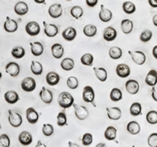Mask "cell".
Returning a JSON list of instances; mask_svg holds the SVG:
<instances>
[{"label":"cell","mask_w":157,"mask_h":147,"mask_svg":"<svg viewBox=\"0 0 157 147\" xmlns=\"http://www.w3.org/2000/svg\"><path fill=\"white\" fill-rule=\"evenodd\" d=\"M58 104L63 109H68L74 105V98L67 91L61 92L58 96Z\"/></svg>","instance_id":"obj_1"},{"label":"cell","mask_w":157,"mask_h":147,"mask_svg":"<svg viewBox=\"0 0 157 147\" xmlns=\"http://www.w3.org/2000/svg\"><path fill=\"white\" fill-rule=\"evenodd\" d=\"M8 113H9V123L12 127H18L21 125L23 123V119L22 117L18 113L13 112V110H8Z\"/></svg>","instance_id":"obj_2"},{"label":"cell","mask_w":157,"mask_h":147,"mask_svg":"<svg viewBox=\"0 0 157 147\" xmlns=\"http://www.w3.org/2000/svg\"><path fill=\"white\" fill-rule=\"evenodd\" d=\"M94 91L93 87L90 86L84 87L83 91H82V99L86 103H92L94 106H96L94 102Z\"/></svg>","instance_id":"obj_3"},{"label":"cell","mask_w":157,"mask_h":147,"mask_svg":"<svg viewBox=\"0 0 157 147\" xmlns=\"http://www.w3.org/2000/svg\"><path fill=\"white\" fill-rule=\"evenodd\" d=\"M22 90L26 92H32L36 89V82L33 78L26 77L22 79L21 83Z\"/></svg>","instance_id":"obj_4"},{"label":"cell","mask_w":157,"mask_h":147,"mask_svg":"<svg viewBox=\"0 0 157 147\" xmlns=\"http://www.w3.org/2000/svg\"><path fill=\"white\" fill-rule=\"evenodd\" d=\"M128 54L130 55L133 61L138 65H142L146 61V56L142 51H131V50H129Z\"/></svg>","instance_id":"obj_5"},{"label":"cell","mask_w":157,"mask_h":147,"mask_svg":"<svg viewBox=\"0 0 157 147\" xmlns=\"http://www.w3.org/2000/svg\"><path fill=\"white\" fill-rule=\"evenodd\" d=\"M73 107L74 110H75V117L77 119H78L79 120H83L88 117L89 112H88L86 107L83 106H79V105H77L75 103H74Z\"/></svg>","instance_id":"obj_6"},{"label":"cell","mask_w":157,"mask_h":147,"mask_svg":"<svg viewBox=\"0 0 157 147\" xmlns=\"http://www.w3.org/2000/svg\"><path fill=\"white\" fill-rule=\"evenodd\" d=\"M40 26L36 21H31L26 25L25 26V31L26 33L31 36H38L40 33Z\"/></svg>","instance_id":"obj_7"},{"label":"cell","mask_w":157,"mask_h":147,"mask_svg":"<svg viewBox=\"0 0 157 147\" xmlns=\"http://www.w3.org/2000/svg\"><path fill=\"white\" fill-rule=\"evenodd\" d=\"M62 7L60 3H54L48 9V14L52 18H58L62 15Z\"/></svg>","instance_id":"obj_8"},{"label":"cell","mask_w":157,"mask_h":147,"mask_svg":"<svg viewBox=\"0 0 157 147\" xmlns=\"http://www.w3.org/2000/svg\"><path fill=\"white\" fill-rule=\"evenodd\" d=\"M126 90L130 95H136L139 91V83L135 79H129L126 82Z\"/></svg>","instance_id":"obj_9"},{"label":"cell","mask_w":157,"mask_h":147,"mask_svg":"<svg viewBox=\"0 0 157 147\" xmlns=\"http://www.w3.org/2000/svg\"><path fill=\"white\" fill-rule=\"evenodd\" d=\"M39 97L41 99L42 102H44L45 104L49 105L53 102V93L45 87H43L39 92Z\"/></svg>","instance_id":"obj_10"},{"label":"cell","mask_w":157,"mask_h":147,"mask_svg":"<svg viewBox=\"0 0 157 147\" xmlns=\"http://www.w3.org/2000/svg\"><path fill=\"white\" fill-rule=\"evenodd\" d=\"M44 25V33L48 37H54L58 33V28L54 24H48L43 21Z\"/></svg>","instance_id":"obj_11"},{"label":"cell","mask_w":157,"mask_h":147,"mask_svg":"<svg viewBox=\"0 0 157 147\" xmlns=\"http://www.w3.org/2000/svg\"><path fill=\"white\" fill-rule=\"evenodd\" d=\"M6 72L13 77H17L20 73V65L16 62H10L6 65Z\"/></svg>","instance_id":"obj_12"},{"label":"cell","mask_w":157,"mask_h":147,"mask_svg":"<svg viewBox=\"0 0 157 147\" xmlns=\"http://www.w3.org/2000/svg\"><path fill=\"white\" fill-rule=\"evenodd\" d=\"M117 36V32L116 29L112 26H109V27L105 28L104 30L103 33V38L104 40L107 42H112L116 39Z\"/></svg>","instance_id":"obj_13"},{"label":"cell","mask_w":157,"mask_h":147,"mask_svg":"<svg viewBox=\"0 0 157 147\" xmlns=\"http://www.w3.org/2000/svg\"><path fill=\"white\" fill-rule=\"evenodd\" d=\"M3 28L5 29L6 32L10 33H13L16 32L18 29V25L17 22L16 21L13 20L10 17H6V20L4 22Z\"/></svg>","instance_id":"obj_14"},{"label":"cell","mask_w":157,"mask_h":147,"mask_svg":"<svg viewBox=\"0 0 157 147\" xmlns=\"http://www.w3.org/2000/svg\"><path fill=\"white\" fill-rule=\"evenodd\" d=\"M116 72L120 78H127L130 74V68L126 64H119L116 66Z\"/></svg>","instance_id":"obj_15"},{"label":"cell","mask_w":157,"mask_h":147,"mask_svg":"<svg viewBox=\"0 0 157 147\" xmlns=\"http://www.w3.org/2000/svg\"><path fill=\"white\" fill-rule=\"evenodd\" d=\"M26 118H27L29 123L34 124L37 123V121L39 120V115L34 108L29 107L26 110Z\"/></svg>","instance_id":"obj_16"},{"label":"cell","mask_w":157,"mask_h":147,"mask_svg":"<svg viewBox=\"0 0 157 147\" xmlns=\"http://www.w3.org/2000/svg\"><path fill=\"white\" fill-rule=\"evenodd\" d=\"M112 17H113V13H112V11L105 7L103 4H101V10L100 13H99L100 20L103 22H109L110 21Z\"/></svg>","instance_id":"obj_17"},{"label":"cell","mask_w":157,"mask_h":147,"mask_svg":"<svg viewBox=\"0 0 157 147\" xmlns=\"http://www.w3.org/2000/svg\"><path fill=\"white\" fill-rule=\"evenodd\" d=\"M107 110V115L110 120H117L120 119L122 116V112L119 107H111L106 108Z\"/></svg>","instance_id":"obj_18"},{"label":"cell","mask_w":157,"mask_h":147,"mask_svg":"<svg viewBox=\"0 0 157 147\" xmlns=\"http://www.w3.org/2000/svg\"><path fill=\"white\" fill-rule=\"evenodd\" d=\"M19 142L22 145H29L32 142V135L29 131H24L19 135L18 137Z\"/></svg>","instance_id":"obj_19"},{"label":"cell","mask_w":157,"mask_h":147,"mask_svg":"<svg viewBox=\"0 0 157 147\" xmlns=\"http://www.w3.org/2000/svg\"><path fill=\"white\" fill-rule=\"evenodd\" d=\"M51 53L54 58L60 59L64 55V47L60 43H54V45L51 47Z\"/></svg>","instance_id":"obj_20"},{"label":"cell","mask_w":157,"mask_h":147,"mask_svg":"<svg viewBox=\"0 0 157 147\" xmlns=\"http://www.w3.org/2000/svg\"><path fill=\"white\" fill-rule=\"evenodd\" d=\"M31 51L32 54L36 57L42 55L44 51V47L40 42H35V43H30Z\"/></svg>","instance_id":"obj_21"},{"label":"cell","mask_w":157,"mask_h":147,"mask_svg":"<svg viewBox=\"0 0 157 147\" xmlns=\"http://www.w3.org/2000/svg\"><path fill=\"white\" fill-rule=\"evenodd\" d=\"M145 83L146 84L150 87H155L157 83V72L156 70L152 69L147 74L145 77Z\"/></svg>","instance_id":"obj_22"},{"label":"cell","mask_w":157,"mask_h":147,"mask_svg":"<svg viewBox=\"0 0 157 147\" xmlns=\"http://www.w3.org/2000/svg\"><path fill=\"white\" fill-rule=\"evenodd\" d=\"M76 30L73 27H68L64 29L62 33V37L67 41H72L76 37Z\"/></svg>","instance_id":"obj_23"},{"label":"cell","mask_w":157,"mask_h":147,"mask_svg":"<svg viewBox=\"0 0 157 147\" xmlns=\"http://www.w3.org/2000/svg\"><path fill=\"white\" fill-rule=\"evenodd\" d=\"M4 99L9 104H15L19 101V95L14 91H9L5 93Z\"/></svg>","instance_id":"obj_24"},{"label":"cell","mask_w":157,"mask_h":147,"mask_svg":"<svg viewBox=\"0 0 157 147\" xmlns=\"http://www.w3.org/2000/svg\"><path fill=\"white\" fill-rule=\"evenodd\" d=\"M14 12L19 16H24L29 12V6L25 2H18L14 6Z\"/></svg>","instance_id":"obj_25"},{"label":"cell","mask_w":157,"mask_h":147,"mask_svg":"<svg viewBox=\"0 0 157 147\" xmlns=\"http://www.w3.org/2000/svg\"><path fill=\"white\" fill-rule=\"evenodd\" d=\"M60 75L55 72H50L46 75V80L50 86H55L60 82Z\"/></svg>","instance_id":"obj_26"},{"label":"cell","mask_w":157,"mask_h":147,"mask_svg":"<svg viewBox=\"0 0 157 147\" xmlns=\"http://www.w3.org/2000/svg\"><path fill=\"white\" fill-rule=\"evenodd\" d=\"M127 130L130 134L136 135L141 131V127L137 121H130L127 125Z\"/></svg>","instance_id":"obj_27"},{"label":"cell","mask_w":157,"mask_h":147,"mask_svg":"<svg viewBox=\"0 0 157 147\" xmlns=\"http://www.w3.org/2000/svg\"><path fill=\"white\" fill-rule=\"evenodd\" d=\"M134 29V25L131 20L124 19L121 22V29L124 34H130Z\"/></svg>","instance_id":"obj_28"},{"label":"cell","mask_w":157,"mask_h":147,"mask_svg":"<svg viewBox=\"0 0 157 147\" xmlns=\"http://www.w3.org/2000/svg\"><path fill=\"white\" fill-rule=\"evenodd\" d=\"M105 138L109 141H113L116 139V135H117V130L116 127H113V126H109L106 128L105 131Z\"/></svg>","instance_id":"obj_29"},{"label":"cell","mask_w":157,"mask_h":147,"mask_svg":"<svg viewBox=\"0 0 157 147\" xmlns=\"http://www.w3.org/2000/svg\"><path fill=\"white\" fill-rule=\"evenodd\" d=\"M94 71L95 75L97 76L98 79L101 82H105L107 79L108 73L105 68H94Z\"/></svg>","instance_id":"obj_30"},{"label":"cell","mask_w":157,"mask_h":147,"mask_svg":"<svg viewBox=\"0 0 157 147\" xmlns=\"http://www.w3.org/2000/svg\"><path fill=\"white\" fill-rule=\"evenodd\" d=\"M74 66H75L74 60L70 57L64 58L61 62V67L62 68V69L65 70V71H71L74 68Z\"/></svg>","instance_id":"obj_31"},{"label":"cell","mask_w":157,"mask_h":147,"mask_svg":"<svg viewBox=\"0 0 157 147\" xmlns=\"http://www.w3.org/2000/svg\"><path fill=\"white\" fill-rule=\"evenodd\" d=\"M31 71L34 75H39L43 73V68L40 62L37 61H32L31 64Z\"/></svg>","instance_id":"obj_32"},{"label":"cell","mask_w":157,"mask_h":147,"mask_svg":"<svg viewBox=\"0 0 157 147\" xmlns=\"http://www.w3.org/2000/svg\"><path fill=\"white\" fill-rule=\"evenodd\" d=\"M109 55L113 60L120 59L122 55H123V51H122L121 48H120V47H111L110 50H109Z\"/></svg>","instance_id":"obj_33"},{"label":"cell","mask_w":157,"mask_h":147,"mask_svg":"<svg viewBox=\"0 0 157 147\" xmlns=\"http://www.w3.org/2000/svg\"><path fill=\"white\" fill-rule=\"evenodd\" d=\"M98 29L97 27L94 25H86L83 28V34L87 37H93L96 36Z\"/></svg>","instance_id":"obj_34"},{"label":"cell","mask_w":157,"mask_h":147,"mask_svg":"<svg viewBox=\"0 0 157 147\" xmlns=\"http://www.w3.org/2000/svg\"><path fill=\"white\" fill-rule=\"evenodd\" d=\"M11 54L16 59H20V58H22L25 55V50L21 46H17V47H14L12 49Z\"/></svg>","instance_id":"obj_35"},{"label":"cell","mask_w":157,"mask_h":147,"mask_svg":"<svg viewBox=\"0 0 157 147\" xmlns=\"http://www.w3.org/2000/svg\"><path fill=\"white\" fill-rule=\"evenodd\" d=\"M142 106L139 102H134L130 107V113L133 117H137L141 114Z\"/></svg>","instance_id":"obj_36"},{"label":"cell","mask_w":157,"mask_h":147,"mask_svg":"<svg viewBox=\"0 0 157 147\" xmlns=\"http://www.w3.org/2000/svg\"><path fill=\"white\" fill-rule=\"evenodd\" d=\"M123 99V94L119 88H113L110 92V99L113 102H119Z\"/></svg>","instance_id":"obj_37"},{"label":"cell","mask_w":157,"mask_h":147,"mask_svg":"<svg viewBox=\"0 0 157 147\" xmlns=\"http://www.w3.org/2000/svg\"><path fill=\"white\" fill-rule=\"evenodd\" d=\"M123 10L127 14H132L136 11V6L132 2H124L123 4Z\"/></svg>","instance_id":"obj_38"},{"label":"cell","mask_w":157,"mask_h":147,"mask_svg":"<svg viewBox=\"0 0 157 147\" xmlns=\"http://www.w3.org/2000/svg\"><path fill=\"white\" fill-rule=\"evenodd\" d=\"M81 63L83 65H86V66H91L93 65L94 61V56L90 53H86V54H83L81 57Z\"/></svg>","instance_id":"obj_39"},{"label":"cell","mask_w":157,"mask_h":147,"mask_svg":"<svg viewBox=\"0 0 157 147\" xmlns=\"http://www.w3.org/2000/svg\"><path fill=\"white\" fill-rule=\"evenodd\" d=\"M70 14L75 19H78L83 15V10L79 6H75L71 8L70 10Z\"/></svg>","instance_id":"obj_40"},{"label":"cell","mask_w":157,"mask_h":147,"mask_svg":"<svg viewBox=\"0 0 157 147\" xmlns=\"http://www.w3.org/2000/svg\"><path fill=\"white\" fill-rule=\"evenodd\" d=\"M147 122L150 124H157V111L151 110L146 114Z\"/></svg>","instance_id":"obj_41"},{"label":"cell","mask_w":157,"mask_h":147,"mask_svg":"<svg viewBox=\"0 0 157 147\" xmlns=\"http://www.w3.org/2000/svg\"><path fill=\"white\" fill-rule=\"evenodd\" d=\"M57 124L59 127L67 125V116L64 112H60L57 117Z\"/></svg>","instance_id":"obj_42"},{"label":"cell","mask_w":157,"mask_h":147,"mask_svg":"<svg viewBox=\"0 0 157 147\" xmlns=\"http://www.w3.org/2000/svg\"><path fill=\"white\" fill-rule=\"evenodd\" d=\"M67 86L72 90H75L78 87V80L75 76H70L67 79Z\"/></svg>","instance_id":"obj_43"},{"label":"cell","mask_w":157,"mask_h":147,"mask_svg":"<svg viewBox=\"0 0 157 147\" xmlns=\"http://www.w3.org/2000/svg\"><path fill=\"white\" fill-rule=\"evenodd\" d=\"M54 132V127L50 124H44L43 125V133L45 136H51Z\"/></svg>","instance_id":"obj_44"},{"label":"cell","mask_w":157,"mask_h":147,"mask_svg":"<svg viewBox=\"0 0 157 147\" xmlns=\"http://www.w3.org/2000/svg\"><path fill=\"white\" fill-rule=\"evenodd\" d=\"M152 37V33L150 30H145L140 35V40L143 43H147Z\"/></svg>","instance_id":"obj_45"},{"label":"cell","mask_w":157,"mask_h":147,"mask_svg":"<svg viewBox=\"0 0 157 147\" xmlns=\"http://www.w3.org/2000/svg\"><path fill=\"white\" fill-rule=\"evenodd\" d=\"M0 146L10 147V139L6 134H2L0 135Z\"/></svg>","instance_id":"obj_46"},{"label":"cell","mask_w":157,"mask_h":147,"mask_svg":"<svg viewBox=\"0 0 157 147\" xmlns=\"http://www.w3.org/2000/svg\"><path fill=\"white\" fill-rule=\"evenodd\" d=\"M82 143L86 146L91 145L93 143V135L90 133H85L82 138Z\"/></svg>","instance_id":"obj_47"},{"label":"cell","mask_w":157,"mask_h":147,"mask_svg":"<svg viewBox=\"0 0 157 147\" xmlns=\"http://www.w3.org/2000/svg\"><path fill=\"white\" fill-rule=\"evenodd\" d=\"M148 144L150 147H157V133H152L148 136Z\"/></svg>","instance_id":"obj_48"},{"label":"cell","mask_w":157,"mask_h":147,"mask_svg":"<svg viewBox=\"0 0 157 147\" xmlns=\"http://www.w3.org/2000/svg\"><path fill=\"white\" fill-rule=\"evenodd\" d=\"M98 0H86V3L90 7H94L98 4Z\"/></svg>","instance_id":"obj_49"},{"label":"cell","mask_w":157,"mask_h":147,"mask_svg":"<svg viewBox=\"0 0 157 147\" xmlns=\"http://www.w3.org/2000/svg\"><path fill=\"white\" fill-rule=\"evenodd\" d=\"M152 98L154 99V101L157 102V87H155L152 89Z\"/></svg>","instance_id":"obj_50"},{"label":"cell","mask_w":157,"mask_h":147,"mask_svg":"<svg viewBox=\"0 0 157 147\" xmlns=\"http://www.w3.org/2000/svg\"><path fill=\"white\" fill-rule=\"evenodd\" d=\"M148 4L152 7L156 8L157 7V0H148Z\"/></svg>","instance_id":"obj_51"},{"label":"cell","mask_w":157,"mask_h":147,"mask_svg":"<svg viewBox=\"0 0 157 147\" xmlns=\"http://www.w3.org/2000/svg\"><path fill=\"white\" fill-rule=\"evenodd\" d=\"M152 55L155 59H157V45L155 46L152 49Z\"/></svg>","instance_id":"obj_52"},{"label":"cell","mask_w":157,"mask_h":147,"mask_svg":"<svg viewBox=\"0 0 157 147\" xmlns=\"http://www.w3.org/2000/svg\"><path fill=\"white\" fill-rule=\"evenodd\" d=\"M36 147H47V146L45 145L44 143H43L40 140H39V141H38L37 142V144H36Z\"/></svg>","instance_id":"obj_53"},{"label":"cell","mask_w":157,"mask_h":147,"mask_svg":"<svg viewBox=\"0 0 157 147\" xmlns=\"http://www.w3.org/2000/svg\"><path fill=\"white\" fill-rule=\"evenodd\" d=\"M68 147H80L78 144L74 143L72 142H68Z\"/></svg>","instance_id":"obj_54"},{"label":"cell","mask_w":157,"mask_h":147,"mask_svg":"<svg viewBox=\"0 0 157 147\" xmlns=\"http://www.w3.org/2000/svg\"><path fill=\"white\" fill-rule=\"evenodd\" d=\"M152 22H153L154 25L157 27V14H155L152 17Z\"/></svg>","instance_id":"obj_55"},{"label":"cell","mask_w":157,"mask_h":147,"mask_svg":"<svg viewBox=\"0 0 157 147\" xmlns=\"http://www.w3.org/2000/svg\"><path fill=\"white\" fill-rule=\"evenodd\" d=\"M95 147H107L106 146V145L105 143H98V144H97L96 145V146Z\"/></svg>","instance_id":"obj_56"},{"label":"cell","mask_w":157,"mask_h":147,"mask_svg":"<svg viewBox=\"0 0 157 147\" xmlns=\"http://www.w3.org/2000/svg\"><path fill=\"white\" fill-rule=\"evenodd\" d=\"M36 3H45V0H35Z\"/></svg>","instance_id":"obj_57"},{"label":"cell","mask_w":157,"mask_h":147,"mask_svg":"<svg viewBox=\"0 0 157 147\" xmlns=\"http://www.w3.org/2000/svg\"><path fill=\"white\" fill-rule=\"evenodd\" d=\"M132 147H135V146H134V145H133V146Z\"/></svg>","instance_id":"obj_58"}]
</instances>
